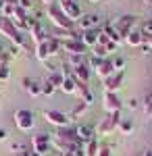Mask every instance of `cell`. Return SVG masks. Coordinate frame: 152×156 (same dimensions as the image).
Returning <instances> with one entry per match:
<instances>
[{
  "label": "cell",
  "instance_id": "6da1fadb",
  "mask_svg": "<svg viewBox=\"0 0 152 156\" xmlns=\"http://www.w3.org/2000/svg\"><path fill=\"white\" fill-rule=\"evenodd\" d=\"M0 36H4L13 46H17L19 50H27V48H29L25 36L15 27V25H13L11 19H6V17H0Z\"/></svg>",
  "mask_w": 152,
  "mask_h": 156
},
{
  "label": "cell",
  "instance_id": "7a4b0ae2",
  "mask_svg": "<svg viewBox=\"0 0 152 156\" xmlns=\"http://www.w3.org/2000/svg\"><path fill=\"white\" fill-rule=\"evenodd\" d=\"M46 19L54 25L56 29H65V31L77 29V23H73L71 19L65 17V12L60 11V6L56 4V2H54V4H50V6H46Z\"/></svg>",
  "mask_w": 152,
  "mask_h": 156
},
{
  "label": "cell",
  "instance_id": "3957f363",
  "mask_svg": "<svg viewBox=\"0 0 152 156\" xmlns=\"http://www.w3.org/2000/svg\"><path fill=\"white\" fill-rule=\"evenodd\" d=\"M119 123H121V112H110V115H106L104 119L98 123V127H96V137L110 135L115 129H119Z\"/></svg>",
  "mask_w": 152,
  "mask_h": 156
},
{
  "label": "cell",
  "instance_id": "277c9868",
  "mask_svg": "<svg viewBox=\"0 0 152 156\" xmlns=\"http://www.w3.org/2000/svg\"><path fill=\"white\" fill-rule=\"evenodd\" d=\"M113 23V27H115V31H117L119 40L125 44V37L133 31V25H136V17L133 15H123V17H119V19H115V21H110Z\"/></svg>",
  "mask_w": 152,
  "mask_h": 156
},
{
  "label": "cell",
  "instance_id": "5b68a950",
  "mask_svg": "<svg viewBox=\"0 0 152 156\" xmlns=\"http://www.w3.org/2000/svg\"><path fill=\"white\" fill-rule=\"evenodd\" d=\"M44 119H46L50 125L59 127V129H65V127H69V123H71V117H69V115H65L63 110H54V108H50V110H44Z\"/></svg>",
  "mask_w": 152,
  "mask_h": 156
},
{
  "label": "cell",
  "instance_id": "8992f818",
  "mask_svg": "<svg viewBox=\"0 0 152 156\" xmlns=\"http://www.w3.org/2000/svg\"><path fill=\"white\" fill-rule=\"evenodd\" d=\"M15 125H17L21 131H29V129L35 125L34 112H31V110H27V108H19V110L15 112Z\"/></svg>",
  "mask_w": 152,
  "mask_h": 156
},
{
  "label": "cell",
  "instance_id": "52a82bcc",
  "mask_svg": "<svg viewBox=\"0 0 152 156\" xmlns=\"http://www.w3.org/2000/svg\"><path fill=\"white\" fill-rule=\"evenodd\" d=\"M50 146H52V137L48 133H38L31 137V152H35V154L44 156L50 150Z\"/></svg>",
  "mask_w": 152,
  "mask_h": 156
},
{
  "label": "cell",
  "instance_id": "ba28073f",
  "mask_svg": "<svg viewBox=\"0 0 152 156\" xmlns=\"http://www.w3.org/2000/svg\"><path fill=\"white\" fill-rule=\"evenodd\" d=\"M63 52L67 56H83L88 52V46L81 40H65L63 42Z\"/></svg>",
  "mask_w": 152,
  "mask_h": 156
},
{
  "label": "cell",
  "instance_id": "9c48e42d",
  "mask_svg": "<svg viewBox=\"0 0 152 156\" xmlns=\"http://www.w3.org/2000/svg\"><path fill=\"white\" fill-rule=\"evenodd\" d=\"M102 106H104L106 115H110V112H121L123 102L119 100L117 94H113V92H104V94H102Z\"/></svg>",
  "mask_w": 152,
  "mask_h": 156
},
{
  "label": "cell",
  "instance_id": "30bf717a",
  "mask_svg": "<svg viewBox=\"0 0 152 156\" xmlns=\"http://www.w3.org/2000/svg\"><path fill=\"white\" fill-rule=\"evenodd\" d=\"M102 27V19L94 12H88V15H81V19L77 21V29L79 31H88V29H98Z\"/></svg>",
  "mask_w": 152,
  "mask_h": 156
},
{
  "label": "cell",
  "instance_id": "8fae6325",
  "mask_svg": "<svg viewBox=\"0 0 152 156\" xmlns=\"http://www.w3.org/2000/svg\"><path fill=\"white\" fill-rule=\"evenodd\" d=\"M123 79H125V73H123V71H117V73H113L110 77L102 79L104 92H113V94H117L119 90L123 87Z\"/></svg>",
  "mask_w": 152,
  "mask_h": 156
},
{
  "label": "cell",
  "instance_id": "7c38bea8",
  "mask_svg": "<svg viewBox=\"0 0 152 156\" xmlns=\"http://www.w3.org/2000/svg\"><path fill=\"white\" fill-rule=\"evenodd\" d=\"M59 6H60V11L65 12V17L71 19L73 23H77V21L81 19L83 12H81V9H79V4H77V2H65V0H60Z\"/></svg>",
  "mask_w": 152,
  "mask_h": 156
},
{
  "label": "cell",
  "instance_id": "4fadbf2b",
  "mask_svg": "<svg viewBox=\"0 0 152 156\" xmlns=\"http://www.w3.org/2000/svg\"><path fill=\"white\" fill-rule=\"evenodd\" d=\"M90 77H92V69H90L88 62H83V65L73 69V79L77 83H90Z\"/></svg>",
  "mask_w": 152,
  "mask_h": 156
},
{
  "label": "cell",
  "instance_id": "5bb4252c",
  "mask_svg": "<svg viewBox=\"0 0 152 156\" xmlns=\"http://www.w3.org/2000/svg\"><path fill=\"white\" fill-rule=\"evenodd\" d=\"M75 133H77V137H79L83 142V146H85L88 142H92L94 137H96V127L83 123V125H77V127H75Z\"/></svg>",
  "mask_w": 152,
  "mask_h": 156
},
{
  "label": "cell",
  "instance_id": "9a60e30c",
  "mask_svg": "<svg viewBox=\"0 0 152 156\" xmlns=\"http://www.w3.org/2000/svg\"><path fill=\"white\" fill-rule=\"evenodd\" d=\"M75 96L79 98V102H85V104L92 106L94 94H92V90H90V85H88V83H77V92H75Z\"/></svg>",
  "mask_w": 152,
  "mask_h": 156
},
{
  "label": "cell",
  "instance_id": "2e32d148",
  "mask_svg": "<svg viewBox=\"0 0 152 156\" xmlns=\"http://www.w3.org/2000/svg\"><path fill=\"white\" fill-rule=\"evenodd\" d=\"M100 31H102V27H98V29H88V31H81V42L88 46V48H94L96 44H98V36H100Z\"/></svg>",
  "mask_w": 152,
  "mask_h": 156
},
{
  "label": "cell",
  "instance_id": "e0dca14e",
  "mask_svg": "<svg viewBox=\"0 0 152 156\" xmlns=\"http://www.w3.org/2000/svg\"><path fill=\"white\" fill-rule=\"evenodd\" d=\"M46 48H48V58H52V56H59L60 52H63V42L56 40L54 36H48L46 40Z\"/></svg>",
  "mask_w": 152,
  "mask_h": 156
},
{
  "label": "cell",
  "instance_id": "ac0fdd59",
  "mask_svg": "<svg viewBox=\"0 0 152 156\" xmlns=\"http://www.w3.org/2000/svg\"><path fill=\"white\" fill-rule=\"evenodd\" d=\"M23 90L29 96H40V94H42V81H35V79L25 77L23 79Z\"/></svg>",
  "mask_w": 152,
  "mask_h": 156
},
{
  "label": "cell",
  "instance_id": "d6986e66",
  "mask_svg": "<svg viewBox=\"0 0 152 156\" xmlns=\"http://www.w3.org/2000/svg\"><path fill=\"white\" fill-rule=\"evenodd\" d=\"M94 73H96L100 79H106V77H110L113 73H117V71H115V67H113V60H110V58H104V60H102V65H100V67H98Z\"/></svg>",
  "mask_w": 152,
  "mask_h": 156
},
{
  "label": "cell",
  "instance_id": "ffe728a7",
  "mask_svg": "<svg viewBox=\"0 0 152 156\" xmlns=\"http://www.w3.org/2000/svg\"><path fill=\"white\" fill-rule=\"evenodd\" d=\"M125 44L131 46V48H140L142 44H146V37L142 36V31H131V34L125 37Z\"/></svg>",
  "mask_w": 152,
  "mask_h": 156
},
{
  "label": "cell",
  "instance_id": "44dd1931",
  "mask_svg": "<svg viewBox=\"0 0 152 156\" xmlns=\"http://www.w3.org/2000/svg\"><path fill=\"white\" fill-rule=\"evenodd\" d=\"M60 92L75 96V92H77V81H75L73 77H65V81H63V85H60Z\"/></svg>",
  "mask_w": 152,
  "mask_h": 156
},
{
  "label": "cell",
  "instance_id": "7402d4cb",
  "mask_svg": "<svg viewBox=\"0 0 152 156\" xmlns=\"http://www.w3.org/2000/svg\"><path fill=\"white\" fill-rule=\"evenodd\" d=\"M88 108H90V104H85V102H79V104H77V106H75V108H73V110L69 112L71 121H75V119H79V117H83Z\"/></svg>",
  "mask_w": 152,
  "mask_h": 156
},
{
  "label": "cell",
  "instance_id": "603a6c76",
  "mask_svg": "<svg viewBox=\"0 0 152 156\" xmlns=\"http://www.w3.org/2000/svg\"><path fill=\"white\" fill-rule=\"evenodd\" d=\"M98 150H100V146H98V137H94L92 142H88V144L83 146L85 156H98Z\"/></svg>",
  "mask_w": 152,
  "mask_h": 156
},
{
  "label": "cell",
  "instance_id": "cb8c5ba5",
  "mask_svg": "<svg viewBox=\"0 0 152 156\" xmlns=\"http://www.w3.org/2000/svg\"><path fill=\"white\" fill-rule=\"evenodd\" d=\"M48 81L54 85L56 90H60V85H63V81H65V75H63L60 71H52L50 75H48Z\"/></svg>",
  "mask_w": 152,
  "mask_h": 156
},
{
  "label": "cell",
  "instance_id": "d4e9b609",
  "mask_svg": "<svg viewBox=\"0 0 152 156\" xmlns=\"http://www.w3.org/2000/svg\"><path fill=\"white\" fill-rule=\"evenodd\" d=\"M133 119H121V123H119V131L123 133V135H129V133L133 131Z\"/></svg>",
  "mask_w": 152,
  "mask_h": 156
},
{
  "label": "cell",
  "instance_id": "484cf974",
  "mask_svg": "<svg viewBox=\"0 0 152 156\" xmlns=\"http://www.w3.org/2000/svg\"><path fill=\"white\" fill-rule=\"evenodd\" d=\"M54 92H56V87L50 83L48 79H44V81H42V96H52Z\"/></svg>",
  "mask_w": 152,
  "mask_h": 156
},
{
  "label": "cell",
  "instance_id": "4316f807",
  "mask_svg": "<svg viewBox=\"0 0 152 156\" xmlns=\"http://www.w3.org/2000/svg\"><path fill=\"white\" fill-rule=\"evenodd\" d=\"M9 60H11V56H9V48H6L4 44H0V67L6 65Z\"/></svg>",
  "mask_w": 152,
  "mask_h": 156
},
{
  "label": "cell",
  "instance_id": "83f0119b",
  "mask_svg": "<svg viewBox=\"0 0 152 156\" xmlns=\"http://www.w3.org/2000/svg\"><path fill=\"white\" fill-rule=\"evenodd\" d=\"M142 36L146 37V40H148V37H152V19H148V21H146V23L142 25Z\"/></svg>",
  "mask_w": 152,
  "mask_h": 156
},
{
  "label": "cell",
  "instance_id": "f1b7e54d",
  "mask_svg": "<svg viewBox=\"0 0 152 156\" xmlns=\"http://www.w3.org/2000/svg\"><path fill=\"white\" fill-rule=\"evenodd\" d=\"M113 67H115V71H123L125 69V58L123 56H115L113 58Z\"/></svg>",
  "mask_w": 152,
  "mask_h": 156
},
{
  "label": "cell",
  "instance_id": "f546056e",
  "mask_svg": "<svg viewBox=\"0 0 152 156\" xmlns=\"http://www.w3.org/2000/svg\"><path fill=\"white\" fill-rule=\"evenodd\" d=\"M9 77H11V69H9V62H6V65L0 67V81H6Z\"/></svg>",
  "mask_w": 152,
  "mask_h": 156
},
{
  "label": "cell",
  "instance_id": "4dcf8cb0",
  "mask_svg": "<svg viewBox=\"0 0 152 156\" xmlns=\"http://www.w3.org/2000/svg\"><path fill=\"white\" fill-rule=\"evenodd\" d=\"M92 52H94V56H98V58H106V54H108V52H106V48L98 46V44L92 48Z\"/></svg>",
  "mask_w": 152,
  "mask_h": 156
},
{
  "label": "cell",
  "instance_id": "1f68e13d",
  "mask_svg": "<svg viewBox=\"0 0 152 156\" xmlns=\"http://www.w3.org/2000/svg\"><path fill=\"white\" fill-rule=\"evenodd\" d=\"M11 152L13 154H21V152H25V146L21 144V142H13L11 144Z\"/></svg>",
  "mask_w": 152,
  "mask_h": 156
},
{
  "label": "cell",
  "instance_id": "d6a6232c",
  "mask_svg": "<svg viewBox=\"0 0 152 156\" xmlns=\"http://www.w3.org/2000/svg\"><path fill=\"white\" fill-rule=\"evenodd\" d=\"M108 44H110V37L106 36V34H102V31H100V36H98V46H102V48H106Z\"/></svg>",
  "mask_w": 152,
  "mask_h": 156
},
{
  "label": "cell",
  "instance_id": "836d02e7",
  "mask_svg": "<svg viewBox=\"0 0 152 156\" xmlns=\"http://www.w3.org/2000/svg\"><path fill=\"white\" fill-rule=\"evenodd\" d=\"M17 6H21L25 11H34L31 9V0H17Z\"/></svg>",
  "mask_w": 152,
  "mask_h": 156
},
{
  "label": "cell",
  "instance_id": "e575fe53",
  "mask_svg": "<svg viewBox=\"0 0 152 156\" xmlns=\"http://www.w3.org/2000/svg\"><path fill=\"white\" fill-rule=\"evenodd\" d=\"M98 156H113V152H110V148H108V146H100Z\"/></svg>",
  "mask_w": 152,
  "mask_h": 156
},
{
  "label": "cell",
  "instance_id": "d590c367",
  "mask_svg": "<svg viewBox=\"0 0 152 156\" xmlns=\"http://www.w3.org/2000/svg\"><path fill=\"white\" fill-rule=\"evenodd\" d=\"M138 106H140V102H138L136 98H129V100H127V108H129V110H136Z\"/></svg>",
  "mask_w": 152,
  "mask_h": 156
},
{
  "label": "cell",
  "instance_id": "8d00e7d4",
  "mask_svg": "<svg viewBox=\"0 0 152 156\" xmlns=\"http://www.w3.org/2000/svg\"><path fill=\"white\" fill-rule=\"evenodd\" d=\"M19 52H21V50L17 48V46H9V56H11V58L13 56H19Z\"/></svg>",
  "mask_w": 152,
  "mask_h": 156
},
{
  "label": "cell",
  "instance_id": "74e56055",
  "mask_svg": "<svg viewBox=\"0 0 152 156\" xmlns=\"http://www.w3.org/2000/svg\"><path fill=\"white\" fill-rule=\"evenodd\" d=\"M117 48H119V44H115V42H110L108 46H106V52L110 54V52H117Z\"/></svg>",
  "mask_w": 152,
  "mask_h": 156
},
{
  "label": "cell",
  "instance_id": "f35d334b",
  "mask_svg": "<svg viewBox=\"0 0 152 156\" xmlns=\"http://www.w3.org/2000/svg\"><path fill=\"white\" fill-rule=\"evenodd\" d=\"M140 52H142V54H150V46H148V44H142Z\"/></svg>",
  "mask_w": 152,
  "mask_h": 156
},
{
  "label": "cell",
  "instance_id": "ab89813d",
  "mask_svg": "<svg viewBox=\"0 0 152 156\" xmlns=\"http://www.w3.org/2000/svg\"><path fill=\"white\" fill-rule=\"evenodd\" d=\"M144 112H146L148 117H152V106H150V104H146V102H144Z\"/></svg>",
  "mask_w": 152,
  "mask_h": 156
},
{
  "label": "cell",
  "instance_id": "60d3db41",
  "mask_svg": "<svg viewBox=\"0 0 152 156\" xmlns=\"http://www.w3.org/2000/svg\"><path fill=\"white\" fill-rule=\"evenodd\" d=\"M6 137H9V131H6V129H0V142L6 140Z\"/></svg>",
  "mask_w": 152,
  "mask_h": 156
},
{
  "label": "cell",
  "instance_id": "b9f144b4",
  "mask_svg": "<svg viewBox=\"0 0 152 156\" xmlns=\"http://www.w3.org/2000/svg\"><path fill=\"white\" fill-rule=\"evenodd\" d=\"M42 2H44L46 6H50V4H54V0H42Z\"/></svg>",
  "mask_w": 152,
  "mask_h": 156
},
{
  "label": "cell",
  "instance_id": "7bdbcfd3",
  "mask_svg": "<svg viewBox=\"0 0 152 156\" xmlns=\"http://www.w3.org/2000/svg\"><path fill=\"white\" fill-rule=\"evenodd\" d=\"M144 156H152V148H148V150L144 152Z\"/></svg>",
  "mask_w": 152,
  "mask_h": 156
},
{
  "label": "cell",
  "instance_id": "ee69618b",
  "mask_svg": "<svg viewBox=\"0 0 152 156\" xmlns=\"http://www.w3.org/2000/svg\"><path fill=\"white\" fill-rule=\"evenodd\" d=\"M31 154V152H27V150H25V152H21V154H15V156H29Z\"/></svg>",
  "mask_w": 152,
  "mask_h": 156
},
{
  "label": "cell",
  "instance_id": "f6af8a7d",
  "mask_svg": "<svg viewBox=\"0 0 152 156\" xmlns=\"http://www.w3.org/2000/svg\"><path fill=\"white\" fill-rule=\"evenodd\" d=\"M146 42H148V46H150V52H152V37H148Z\"/></svg>",
  "mask_w": 152,
  "mask_h": 156
},
{
  "label": "cell",
  "instance_id": "bcb514c9",
  "mask_svg": "<svg viewBox=\"0 0 152 156\" xmlns=\"http://www.w3.org/2000/svg\"><path fill=\"white\" fill-rule=\"evenodd\" d=\"M144 2H146V4H152V0H144Z\"/></svg>",
  "mask_w": 152,
  "mask_h": 156
},
{
  "label": "cell",
  "instance_id": "7dc6e473",
  "mask_svg": "<svg viewBox=\"0 0 152 156\" xmlns=\"http://www.w3.org/2000/svg\"><path fill=\"white\" fill-rule=\"evenodd\" d=\"M29 156H40V154H35V152H31V154H29Z\"/></svg>",
  "mask_w": 152,
  "mask_h": 156
},
{
  "label": "cell",
  "instance_id": "c3c4849f",
  "mask_svg": "<svg viewBox=\"0 0 152 156\" xmlns=\"http://www.w3.org/2000/svg\"><path fill=\"white\" fill-rule=\"evenodd\" d=\"M65 2H75V0H65Z\"/></svg>",
  "mask_w": 152,
  "mask_h": 156
},
{
  "label": "cell",
  "instance_id": "681fc988",
  "mask_svg": "<svg viewBox=\"0 0 152 156\" xmlns=\"http://www.w3.org/2000/svg\"><path fill=\"white\" fill-rule=\"evenodd\" d=\"M90 2H98V0H90Z\"/></svg>",
  "mask_w": 152,
  "mask_h": 156
}]
</instances>
